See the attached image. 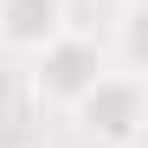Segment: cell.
I'll return each instance as SVG.
<instances>
[{
    "instance_id": "6da1fadb",
    "label": "cell",
    "mask_w": 148,
    "mask_h": 148,
    "mask_svg": "<svg viewBox=\"0 0 148 148\" xmlns=\"http://www.w3.org/2000/svg\"><path fill=\"white\" fill-rule=\"evenodd\" d=\"M71 116H77V129H84L97 148H129V142H142V122H148L142 77L122 71V64H110L103 77L71 103Z\"/></svg>"
},
{
    "instance_id": "7a4b0ae2",
    "label": "cell",
    "mask_w": 148,
    "mask_h": 148,
    "mask_svg": "<svg viewBox=\"0 0 148 148\" xmlns=\"http://www.w3.org/2000/svg\"><path fill=\"white\" fill-rule=\"evenodd\" d=\"M110 71V52H103V39H90V32H58L45 52H32V97L45 110H71L77 97L97 84Z\"/></svg>"
},
{
    "instance_id": "3957f363",
    "label": "cell",
    "mask_w": 148,
    "mask_h": 148,
    "mask_svg": "<svg viewBox=\"0 0 148 148\" xmlns=\"http://www.w3.org/2000/svg\"><path fill=\"white\" fill-rule=\"evenodd\" d=\"M64 26H71L64 0H0V45H7V52H19V58L45 52Z\"/></svg>"
},
{
    "instance_id": "277c9868",
    "label": "cell",
    "mask_w": 148,
    "mask_h": 148,
    "mask_svg": "<svg viewBox=\"0 0 148 148\" xmlns=\"http://www.w3.org/2000/svg\"><path fill=\"white\" fill-rule=\"evenodd\" d=\"M142 64V0H122V71Z\"/></svg>"
},
{
    "instance_id": "5b68a950",
    "label": "cell",
    "mask_w": 148,
    "mask_h": 148,
    "mask_svg": "<svg viewBox=\"0 0 148 148\" xmlns=\"http://www.w3.org/2000/svg\"><path fill=\"white\" fill-rule=\"evenodd\" d=\"M129 148H142V142H129Z\"/></svg>"
}]
</instances>
